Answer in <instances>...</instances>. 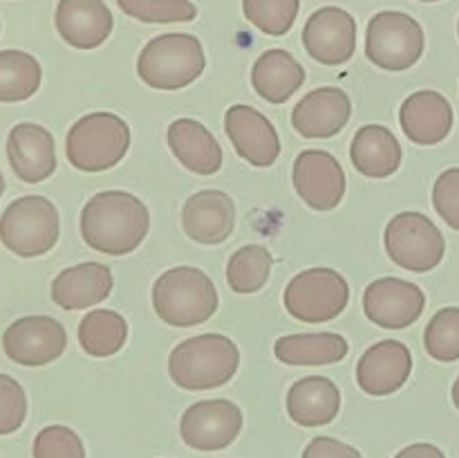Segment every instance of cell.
Segmentation results:
<instances>
[{"label":"cell","mask_w":459,"mask_h":458,"mask_svg":"<svg viewBox=\"0 0 459 458\" xmlns=\"http://www.w3.org/2000/svg\"><path fill=\"white\" fill-rule=\"evenodd\" d=\"M303 458H363L357 447L341 440L330 438V436H316L309 440L307 447L303 449Z\"/></svg>","instance_id":"8d00e7d4"},{"label":"cell","mask_w":459,"mask_h":458,"mask_svg":"<svg viewBox=\"0 0 459 458\" xmlns=\"http://www.w3.org/2000/svg\"><path fill=\"white\" fill-rule=\"evenodd\" d=\"M394 458H446V454L430 443H415L403 447Z\"/></svg>","instance_id":"74e56055"},{"label":"cell","mask_w":459,"mask_h":458,"mask_svg":"<svg viewBox=\"0 0 459 458\" xmlns=\"http://www.w3.org/2000/svg\"><path fill=\"white\" fill-rule=\"evenodd\" d=\"M61 218L45 196H22L0 216V242L22 259L43 256L56 245Z\"/></svg>","instance_id":"8992f818"},{"label":"cell","mask_w":459,"mask_h":458,"mask_svg":"<svg viewBox=\"0 0 459 458\" xmlns=\"http://www.w3.org/2000/svg\"><path fill=\"white\" fill-rule=\"evenodd\" d=\"M300 0H242V12L251 25L269 36H285L294 27Z\"/></svg>","instance_id":"4dcf8cb0"},{"label":"cell","mask_w":459,"mask_h":458,"mask_svg":"<svg viewBox=\"0 0 459 458\" xmlns=\"http://www.w3.org/2000/svg\"><path fill=\"white\" fill-rule=\"evenodd\" d=\"M240 366V350L231 337L206 335L179 341L169 357L170 380L184 391H211L233 380Z\"/></svg>","instance_id":"7a4b0ae2"},{"label":"cell","mask_w":459,"mask_h":458,"mask_svg":"<svg viewBox=\"0 0 459 458\" xmlns=\"http://www.w3.org/2000/svg\"><path fill=\"white\" fill-rule=\"evenodd\" d=\"M273 256L263 245H245L233 251L227 263V283L238 295H254L263 290L272 274Z\"/></svg>","instance_id":"f546056e"},{"label":"cell","mask_w":459,"mask_h":458,"mask_svg":"<svg viewBox=\"0 0 459 458\" xmlns=\"http://www.w3.org/2000/svg\"><path fill=\"white\" fill-rule=\"evenodd\" d=\"M115 278L103 263H79L65 268L52 281V301L63 310H85L110 296Z\"/></svg>","instance_id":"7402d4cb"},{"label":"cell","mask_w":459,"mask_h":458,"mask_svg":"<svg viewBox=\"0 0 459 458\" xmlns=\"http://www.w3.org/2000/svg\"><path fill=\"white\" fill-rule=\"evenodd\" d=\"M384 242L393 263L411 272H430L446 254L442 232L420 211H402L394 216L385 227Z\"/></svg>","instance_id":"9c48e42d"},{"label":"cell","mask_w":459,"mask_h":458,"mask_svg":"<svg viewBox=\"0 0 459 458\" xmlns=\"http://www.w3.org/2000/svg\"><path fill=\"white\" fill-rule=\"evenodd\" d=\"M224 133L229 135L238 155L251 166L267 169L281 157L276 126L254 106L236 103L229 108L224 115Z\"/></svg>","instance_id":"9a60e30c"},{"label":"cell","mask_w":459,"mask_h":458,"mask_svg":"<svg viewBox=\"0 0 459 458\" xmlns=\"http://www.w3.org/2000/svg\"><path fill=\"white\" fill-rule=\"evenodd\" d=\"M182 227L200 245H220L236 227V202L229 193L215 189L195 193L184 202Z\"/></svg>","instance_id":"d6986e66"},{"label":"cell","mask_w":459,"mask_h":458,"mask_svg":"<svg viewBox=\"0 0 459 458\" xmlns=\"http://www.w3.org/2000/svg\"><path fill=\"white\" fill-rule=\"evenodd\" d=\"M67 332L58 319L45 314L21 317L4 330L3 350L21 366H45L65 353Z\"/></svg>","instance_id":"8fae6325"},{"label":"cell","mask_w":459,"mask_h":458,"mask_svg":"<svg viewBox=\"0 0 459 458\" xmlns=\"http://www.w3.org/2000/svg\"><path fill=\"white\" fill-rule=\"evenodd\" d=\"M242 422L245 418L240 407L231 400H202L182 413L179 434L184 443L197 452H218L240 436Z\"/></svg>","instance_id":"30bf717a"},{"label":"cell","mask_w":459,"mask_h":458,"mask_svg":"<svg viewBox=\"0 0 459 458\" xmlns=\"http://www.w3.org/2000/svg\"><path fill=\"white\" fill-rule=\"evenodd\" d=\"M412 373V353L403 341L384 339L361 355L357 364V384L368 395H390L402 389Z\"/></svg>","instance_id":"e0dca14e"},{"label":"cell","mask_w":459,"mask_h":458,"mask_svg":"<svg viewBox=\"0 0 459 458\" xmlns=\"http://www.w3.org/2000/svg\"><path fill=\"white\" fill-rule=\"evenodd\" d=\"M426 350L437 362L459 359V308H442L433 314L424 332Z\"/></svg>","instance_id":"d6a6232c"},{"label":"cell","mask_w":459,"mask_h":458,"mask_svg":"<svg viewBox=\"0 0 459 458\" xmlns=\"http://www.w3.org/2000/svg\"><path fill=\"white\" fill-rule=\"evenodd\" d=\"M34 458H85L81 436L65 425H49L40 429L31 447Z\"/></svg>","instance_id":"836d02e7"},{"label":"cell","mask_w":459,"mask_h":458,"mask_svg":"<svg viewBox=\"0 0 459 458\" xmlns=\"http://www.w3.org/2000/svg\"><path fill=\"white\" fill-rule=\"evenodd\" d=\"M339 411L341 391L330 377H303L287 391V413L300 427H325Z\"/></svg>","instance_id":"603a6c76"},{"label":"cell","mask_w":459,"mask_h":458,"mask_svg":"<svg viewBox=\"0 0 459 458\" xmlns=\"http://www.w3.org/2000/svg\"><path fill=\"white\" fill-rule=\"evenodd\" d=\"M128 339V321L115 310H92L79 323V344L90 357H112Z\"/></svg>","instance_id":"83f0119b"},{"label":"cell","mask_w":459,"mask_h":458,"mask_svg":"<svg viewBox=\"0 0 459 458\" xmlns=\"http://www.w3.org/2000/svg\"><path fill=\"white\" fill-rule=\"evenodd\" d=\"M420 3H439V0H420Z\"/></svg>","instance_id":"60d3db41"},{"label":"cell","mask_w":459,"mask_h":458,"mask_svg":"<svg viewBox=\"0 0 459 458\" xmlns=\"http://www.w3.org/2000/svg\"><path fill=\"white\" fill-rule=\"evenodd\" d=\"M426 308V295L417 283L397 277L377 278L363 292V310L372 323L402 330L415 323Z\"/></svg>","instance_id":"7c38bea8"},{"label":"cell","mask_w":459,"mask_h":458,"mask_svg":"<svg viewBox=\"0 0 459 458\" xmlns=\"http://www.w3.org/2000/svg\"><path fill=\"white\" fill-rule=\"evenodd\" d=\"M206 67L200 39L182 31L155 36L137 58V75L155 90H182L200 79Z\"/></svg>","instance_id":"277c9868"},{"label":"cell","mask_w":459,"mask_h":458,"mask_svg":"<svg viewBox=\"0 0 459 458\" xmlns=\"http://www.w3.org/2000/svg\"><path fill=\"white\" fill-rule=\"evenodd\" d=\"M282 301L287 313L299 321H332L348 308L350 286L336 269L309 268L287 283Z\"/></svg>","instance_id":"52a82bcc"},{"label":"cell","mask_w":459,"mask_h":458,"mask_svg":"<svg viewBox=\"0 0 459 458\" xmlns=\"http://www.w3.org/2000/svg\"><path fill=\"white\" fill-rule=\"evenodd\" d=\"M56 31L76 49H94L108 40L115 18L103 0H58Z\"/></svg>","instance_id":"44dd1931"},{"label":"cell","mask_w":459,"mask_h":458,"mask_svg":"<svg viewBox=\"0 0 459 458\" xmlns=\"http://www.w3.org/2000/svg\"><path fill=\"white\" fill-rule=\"evenodd\" d=\"M457 34H459V22H457Z\"/></svg>","instance_id":"b9f144b4"},{"label":"cell","mask_w":459,"mask_h":458,"mask_svg":"<svg viewBox=\"0 0 459 458\" xmlns=\"http://www.w3.org/2000/svg\"><path fill=\"white\" fill-rule=\"evenodd\" d=\"M352 115V101L348 92L334 85L312 90L296 103L291 112V126L305 139H327L339 135Z\"/></svg>","instance_id":"2e32d148"},{"label":"cell","mask_w":459,"mask_h":458,"mask_svg":"<svg viewBox=\"0 0 459 458\" xmlns=\"http://www.w3.org/2000/svg\"><path fill=\"white\" fill-rule=\"evenodd\" d=\"M350 160L366 178H390L402 166V144L385 126L368 124L352 137Z\"/></svg>","instance_id":"d4e9b609"},{"label":"cell","mask_w":459,"mask_h":458,"mask_svg":"<svg viewBox=\"0 0 459 458\" xmlns=\"http://www.w3.org/2000/svg\"><path fill=\"white\" fill-rule=\"evenodd\" d=\"M218 304V290L209 274L191 265L166 269L152 286V308L157 317L175 328L209 321Z\"/></svg>","instance_id":"3957f363"},{"label":"cell","mask_w":459,"mask_h":458,"mask_svg":"<svg viewBox=\"0 0 459 458\" xmlns=\"http://www.w3.org/2000/svg\"><path fill=\"white\" fill-rule=\"evenodd\" d=\"M27 418V395L21 382L0 373V436L13 434Z\"/></svg>","instance_id":"e575fe53"},{"label":"cell","mask_w":459,"mask_h":458,"mask_svg":"<svg viewBox=\"0 0 459 458\" xmlns=\"http://www.w3.org/2000/svg\"><path fill=\"white\" fill-rule=\"evenodd\" d=\"M303 45L314 61L343 66L357 49V21L341 7H321L303 27Z\"/></svg>","instance_id":"4fadbf2b"},{"label":"cell","mask_w":459,"mask_h":458,"mask_svg":"<svg viewBox=\"0 0 459 458\" xmlns=\"http://www.w3.org/2000/svg\"><path fill=\"white\" fill-rule=\"evenodd\" d=\"M433 205L444 223L459 232V169H446L435 180Z\"/></svg>","instance_id":"d590c367"},{"label":"cell","mask_w":459,"mask_h":458,"mask_svg":"<svg viewBox=\"0 0 459 458\" xmlns=\"http://www.w3.org/2000/svg\"><path fill=\"white\" fill-rule=\"evenodd\" d=\"M453 106L437 90L412 92L399 108V124L403 135L420 146H435L451 135Z\"/></svg>","instance_id":"ffe728a7"},{"label":"cell","mask_w":459,"mask_h":458,"mask_svg":"<svg viewBox=\"0 0 459 458\" xmlns=\"http://www.w3.org/2000/svg\"><path fill=\"white\" fill-rule=\"evenodd\" d=\"M291 180L300 200L314 211L336 209L345 196L343 166L327 151L309 148L299 153Z\"/></svg>","instance_id":"5bb4252c"},{"label":"cell","mask_w":459,"mask_h":458,"mask_svg":"<svg viewBox=\"0 0 459 458\" xmlns=\"http://www.w3.org/2000/svg\"><path fill=\"white\" fill-rule=\"evenodd\" d=\"M453 404H455V409L459 411V377L455 380V384H453Z\"/></svg>","instance_id":"f35d334b"},{"label":"cell","mask_w":459,"mask_h":458,"mask_svg":"<svg viewBox=\"0 0 459 458\" xmlns=\"http://www.w3.org/2000/svg\"><path fill=\"white\" fill-rule=\"evenodd\" d=\"M169 146L179 164L195 175H215L222 166V148L202 121L175 119L169 126Z\"/></svg>","instance_id":"cb8c5ba5"},{"label":"cell","mask_w":459,"mask_h":458,"mask_svg":"<svg viewBox=\"0 0 459 458\" xmlns=\"http://www.w3.org/2000/svg\"><path fill=\"white\" fill-rule=\"evenodd\" d=\"M348 350V339L336 332L287 335L273 346L276 359L287 366H327L345 359Z\"/></svg>","instance_id":"4316f807"},{"label":"cell","mask_w":459,"mask_h":458,"mask_svg":"<svg viewBox=\"0 0 459 458\" xmlns=\"http://www.w3.org/2000/svg\"><path fill=\"white\" fill-rule=\"evenodd\" d=\"M251 84L264 101L285 103L305 84V67L287 49H267L254 63Z\"/></svg>","instance_id":"484cf974"},{"label":"cell","mask_w":459,"mask_h":458,"mask_svg":"<svg viewBox=\"0 0 459 458\" xmlns=\"http://www.w3.org/2000/svg\"><path fill=\"white\" fill-rule=\"evenodd\" d=\"M7 157L13 173L27 184L48 180L56 171V144L45 126L22 121L9 130Z\"/></svg>","instance_id":"ac0fdd59"},{"label":"cell","mask_w":459,"mask_h":458,"mask_svg":"<svg viewBox=\"0 0 459 458\" xmlns=\"http://www.w3.org/2000/svg\"><path fill=\"white\" fill-rule=\"evenodd\" d=\"M43 70L31 54L21 49L0 52V101L16 103L34 97L40 88Z\"/></svg>","instance_id":"f1b7e54d"},{"label":"cell","mask_w":459,"mask_h":458,"mask_svg":"<svg viewBox=\"0 0 459 458\" xmlns=\"http://www.w3.org/2000/svg\"><path fill=\"white\" fill-rule=\"evenodd\" d=\"M130 148V128L119 115L90 112L74 121L65 139L67 160L74 169L99 173L119 164Z\"/></svg>","instance_id":"5b68a950"},{"label":"cell","mask_w":459,"mask_h":458,"mask_svg":"<svg viewBox=\"0 0 459 458\" xmlns=\"http://www.w3.org/2000/svg\"><path fill=\"white\" fill-rule=\"evenodd\" d=\"M424 30L403 12H379L368 22L366 57L381 70L403 72L424 54Z\"/></svg>","instance_id":"ba28073f"},{"label":"cell","mask_w":459,"mask_h":458,"mask_svg":"<svg viewBox=\"0 0 459 458\" xmlns=\"http://www.w3.org/2000/svg\"><path fill=\"white\" fill-rule=\"evenodd\" d=\"M3 193H4V178L3 173H0V198H3Z\"/></svg>","instance_id":"ab89813d"},{"label":"cell","mask_w":459,"mask_h":458,"mask_svg":"<svg viewBox=\"0 0 459 458\" xmlns=\"http://www.w3.org/2000/svg\"><path fill=\"white\" fill-rule=\"evenodd\" d=\"M117 4L126 16L151 25L191 22L197 16V7L191 0H117Z\"/></svg>","instance_id":"1f68e13d"},{"label":"cell","mask_w":459,"mask_h":458,"mask_svg":"<svg viewBox=\"0 0 459 458\" xmlns=\"http://www.w3.org/2000/svg\"><path fill=\"white\" fill-rule=\"evenodd\" d=\"M148 229V207L128 191L94 193L81 211V236L101 254H130L142 245Z\"/></svg>","instance_id":"6da1fadb"}]
</instances>
